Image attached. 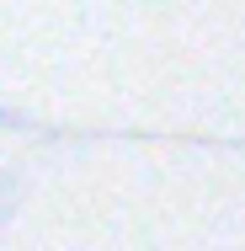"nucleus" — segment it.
<instances>
[{"mask_svg":"<svg viewBox=\"0 0 245 251\" xmlns=\"http://www.w3.org/2000/svg\"><path fill=\"white\" fill-rule=\"evenodd\" d=\"M0 118H5V112H0Z\"/></svg>","mask_w":245,"mask_h":251,"instance_id":"nucleus-1","label":"nucleus"}]
</instances>
